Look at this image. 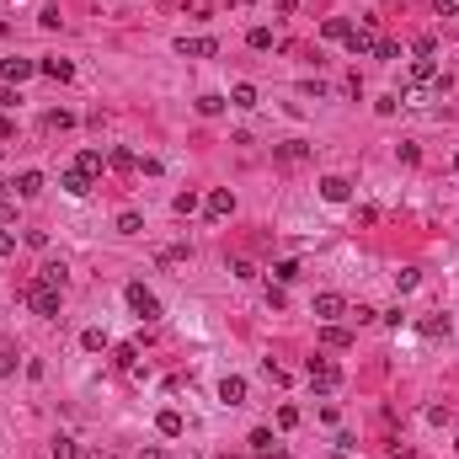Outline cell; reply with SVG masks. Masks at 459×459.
<instances>
[{"mask_svg": "<svg viewBox=\"0 0 459 459\" xmlns=\"http://www.w3.org/2000/svg\"><path fill=\"white\" fill-rule=\"evenodd\" d=\"M411 49H417V59H433V49H438V37H427V32H422V37H417V43H411Z\"/></svg>", "mask_w": 459, "mask_h": 459, "instance_id": "836d02e7", "label": "cell"}, {"mask_svg": "<svg viewBox=\"0 0 459 459\" xmlns=\"http://www.w3.org/2000/svg\"><path fill=\"white\" fill-rule=\"evenodd\" d=\"M347 16H326V27H321V37H347Z\"/></svg>", "mask_w": 459, "mask_h": 459, "instance_id": "4dcf8cb0", "label": "cell"}, {"mask_svg": "<svg viewBox=\"0 0 459 459\" xmlns=\"http://www.w3.org/2000/svg\"><path fill=\"white\" fill-rule=\"evenodd\" d=\"M112 363H118V369H133V363H139V342H123V347H112Z\"/></svg>", "mask_w": 459, "mask_h": 459, "instance_id": "cb8c5ba5", "label": "cell"}, {"mask_svg": "<svg viewBox=\"0 0 459 459\" xmlns=\"http://www.w3.org/2000/svg\"><path fill=\"white\" fill-rule=\"evenodd\" d=\"M91 181H97V177H85L81 166H70V171H64V177H59V187H64V193H70V198H85V193H91Z\"/></svg>", "mask_w": 459, "mask_h": 459, "instance_id": "8fae6325", "label": "cell"}, {"mask_svg": "<svg viewBox=\"0 0 459 459\" xmlns=\"http://www.w3.org/2000/svg\"><path fill=\"white\" fill-rule=\"evenodd\" d=\"M321 347L347 352V347H352V331H347V326H337V321H326V326H321Z\"/></svg>", "mask_w": 459, "mask_h": 459, "instance_id": "ba28073f", "label": "cell"}, {"mask_svg": "<svg viewBox=\"0 0 459 459\" xmlns=\"http://www.w3.org/2000/svg\"><path fill=\"white\" fill-rule=\"evenodd\" d=\"M433 11L438 16H459V6H454V0H433Z\"/></svg>", "mask_w": 459, "mask_h": 459, "instance_id": "b9f144b4", "label": "cell"}, {"mask_svg": "<svg viewBox=\"0 0 459 459\" xmlns=\"http://www.w3.org/2000/svg\"><path fill=\"white\" fill-rule=\"evenodd\" d=\"M37 22H43V27L54 32V27H59V6H43V11H37Z\"/></svg>", "mask_w": 459, "mask_h": 459, "instance_id": "74e56055", "label": "cell"}, {"mask_svg": "<svg viewBox=\"0 0 459 459\" xmlns=\"http://www.w3.org/2000/svg\"><path fill=\"white\" fill-rule=\"evenodd\" d=\"M417 283H422V273H417V267H400V273H395V294H411Z\"/></svg>", "mask_w": 459, "mask_h": 459, "instance_id": "484cf974", "label": "cell"}, {"mask_svg": "<svg viewBox=\"0 0 459 459\" xmlns=\"http://www.w3.org/2000/svg\"><path fill=\"white\" fill-rule=\"evenodd\" d=\"M454 177H459V155H454Z\"/></svg>", "mask_w": 459, "mask_h": 459, "instance_id": "f6af8a7d", "label": "cell"}, {"mask_svg": "<svg viewBox=\"0 0 459 459\" xmlns=\"http://www.w3.org/2000/svg\"><path fill=\"white\" fill-rule=\"evenodd\" d=\"M342 43H347L352 59H358V54H374V49H379V27H374V16H369V22H358V27H347V37H342Z\"/></svg>", "mask_w": 459, "mask_h": 459, "instance_id": "7a4b0ae2", "label": "cell"}, {"mask_svg": "<svg viewBox=\"0 0 459 459\" xmlns=\"http://www.w3.org/2000/svg\"><path fill=\"white\" fill-rule=\"evenodd\" d=\"M139 459H171V454H166V448H145Z\"/></svg>", "mask_w": 459, "mask_h": 459, "instance_id": "ee69618b", "label": "cell"}, {"mask_svg": "<svg viewBox=\"0 0 459 459\" xmlns=\"http://www.w3.org/2000/svg\"><path fill=\"white\" fill-rule=\"evenodd\" d=\"M374 59H400V43H390V37H379V49H374Z\"/></svg>", "mask_w": 459, "mask_h": 459, "instance_id": "d590c367", "label": "cell"}, {"mask_svg": "<svg viewBox=\"0 0 459 459\" xmlns=\"http://www.w3.org/2000/svg\"><path fill=\"white\" fill-rule=\"evenodd\" d=\"M230 107L251 112V107H256V85H235V91H230Z\"/></svg>", "mask_w": 459, "mask_h": 459, "instance_id": "7402d4cb", "label": "cell"}, {"mask_svg": "<svg viewBox=\"0 0 459 459\" xmlns=\"http://www.w3.org/2000/svg\"><path fill=\"white\" fill-rule=\"evenodd\" d=\"M59 294H64V289H54V283H43V278L27 283V304H32L43 321H59Z\"/></svg>", "mask_w": 459, "mask_h": 459, "instance_id": "6da1fadb", "label": "cell"}, {"mask_svg": "<svg viewBox=\"0 0 459 459\" xmlns=\"http://www.w3.org/2000/svg\"><path fill=\"white\" fill-rule=\"evenodd\" d=\"M139 230H145V219L133 214V208H123L118 214V235H139Z\"/></svg>", "mask_w": 459, "mask_h": 459, "instance_id": "4316f807", "label": "cell"}, {"mask_svg": "<svg viewBox=\"0 0 459 459\" xmlns=\"http://www.w3.org/2000/svg\"><path fill=\"white\" fill-rule=\"evenodd\" d=\"M225 102H230V97H198V112H203V118H219V112H225Z\"/></svg>", "mask_w": 459, "mask_h": 459, "instance_id": "1f68e13d", "label": "cell"}, {"mask_svg": "<svg viewBox=\"0 0 459 459\" xmlns=\"http://www.w3.org/2000/svg\"><path fill=\"white\" fill-rule=\"evenodd\" d=\"M0 256H16V235L11 230H0Z\"/></svg>", "mask_w": 459, "mask_h": 459, "instance_id": "60d3db41", "label": "cell"}, {"mask_svg": "<svg viewBox=\"0 0 459 459\" xmlns=\"http://www.w3.org/2000/svg\"><path fill=\"white\" fill-rule=\"evenodd\" d=\"M75 166H81L85 177H102V166H107V155H102V150H81V160H75Z\"/></svg>", "mask_w": 459, "mask_h": 459, "instance_id": "ffe728a7", "label": "cell"}, {"mask_svg": "<svg viewBox=\"0 0 459 459\" xmlns=\"http://www.w3.org/2000/svg\"><path fill=\"white\" fill-rule=\"evenodd\" d=\"M315 315H321V321H342V315H347V299H342V294H315Z\"/></svg>", "mask_w": 459, "mask_h": 459, "instance_id": "30bf717a", "label": "cell"}, {"mask_svg": "<svg viewBox=\"0 0 459 459\" xmlns=\"http://www.w3.org/2000/svg\"><path fill=\"white\" fill-rule=\"evenodd\" d=\"M246 43H251L256 54H267V49H273V32H267V27H251V32H246Z\"/></svg>", "mask_w": 459, "mask_h": 459, "instance_id": "f546056e", "label": "cell"}, {"mask_svg": "<svg viewBox=\"0 0 459 459\" xmlns=\"http://www.w3.org/2000/svg\"><path fill=\"white\" fill-rule=\"evenodd\" d=\"M37 75H49V81H75V64L70 59H37Z\"/></svg>", "mask_w": 459, "mask_h": 459, "instance_id": "5bb4252c", "label": "cell"}, {"mask_svg": "<svg viewBox=\"0 0 459 459\" xmlns=\"http://www.w3.org/2000/svg\"><path fill=\"white\" fill-rule=\"evenodd\" d=\"M123 299H129V310L139 315V321H160V299L145 289V283H129V289H123Z\"/></svg>", "mask_w": 459, "mask_h": 459, "instance_id": "3957f363", "label": "cell"}, {"mask_svg": "<svg viewBox=\"0 0 459 459\" xmlns=\"http://www.w3.org/2000/svg\"><path fill=\"white\" fill-rule=\"evenodd\" d=\"M273 155H278V166H299V160L310 155V145H299V139H289V145H278Z\"/></svg>", "mask_w": 459, "mask_h": 459, "instance_id": "e0dca14e", "label": "cell"}, {"mask_svg": "<svg viewBox=\"0 0 459 459\" xmlns=\"http://www.w3.org/2000/svg\"><path fill=\"white\" fill-rule=\"evenodd\" d=\"M454 448H459V438H454Z\"/></svg>", "mask_w": 459, "mask_h": 459, "instance_id": "bcb514c9", "label": "cell"}, {"mask_svg": "<svg viewBox=\"0 0 459 459\" xmlns=\"http://www.w3.org/2000/svg\"><path fill=\"white\" fill-rule=\"evenodd\" d=\"M422 331H427V337H448V315H433Z\"/></svg>", "mask_w": 459, "mask_h": 459, "instance_id": "8d00e7d4", "label": "cell"}, {"mask_svg": "<svg viewBox=\"0 0 459 459\" xmlns=\"http://www.w3.org/2000/svg\"><path fill=\"white\" fill-rule=\"evenodd\" d=\"M107 166L129 177V171H139V155H133V150H107Z\"/></svg>", "mask_w": 459, "mask_h": 459, "instance_id": "ac0fdd59", "label": "cell"}, {"mask_svg": "<svg viewBox=\"0 0 459 459\" xmlns=\"http://www.w3.org/2000/svg\"><path fill=\"white\" fill-rule=\"evenodd\" d=\"M6 374H16V352H11V347L0 352V379H6Z\"/></svg>", "mask_w": 459, "mask_h": 459, "instance_id": "ab89813d", "label": "cell"}, {"mask_svg": "<svg viewBox=\"0 0 459 459\" xmlns=\"http://www.w3.org/2000/svg\"><path fill=\"white\" fill-rule=\"evenodd\" d=\"M347 193H352L347 177H326V181H321V198H326V203H347Z\"/></svg>", "mask_w": 459, "mask_h": 459, "instance_id": "4fadbf2b", "label": "cell"}, {"mask_svg": "<svg viewBox=\"0 0 459 459\" xmlns=\"http://www.w3.org/2000/svg\"><path fill=\"white\" fill-rule=\"evenodd\" d=\"M273 278H278V283H294V278H299V262H294V256H289V262H278V267H273Z\"/></svg>", "mask_w": 459, "mask_h": 459, "instance_id": "d6a6232c", "label": "cell"}, {"mask_svg": "<svg viewBox=\"0 0 459 459\" xmlns=\"http://www.w3.org/2000/svg\"><path fill=\"white\" fill-rule=\"evenodd\" d=\"M304 379H310V390H321V395H331V390L342 385V369H337L331 358H310V374H304Z\"/></svg>", "mask_w": 459, "mask_h": 459, "instance_id": "277c9868", "label": "cell"}, {"mask_svg": "<svg viewBox=\"0 0 459 459\" xmlns=\"http://www.w3.org/2000/svg\"><path fill=\"white\" fill-rule=\"evenodd\" d=\"M171 208L187 219V214H198V208H203V198H198V193H177V203H171Z\"/></svg>", "mask_w": 459, "mask_h": 459, "instance_id": "f1b7e54d", "label": "cell"}, {"mask_svg": "<svg viewBox=\"0 0 459 459\" xmlns=\"http://www.w3.org/2000/svg\"><path fill=\"white\" fill-rule=\"evenodd\" d=\"M11 187H16V198H37V193H43V171H22Z\"/></svg>", "mask_w": 459, "mask_h": 459, "instance_id": "9a60e30c", "label": "cell"}, {"mask_svg": "<svg viewBox=\"0 0 459 459\" xmlns=\"http://www.w3.org/2000/svg\"><path fill=\"white\" fill-rule=\"evenodd\" d=\"M390 459H417V454H411L406 443H390Z\"/></svg>", "mask_w": 459, "mask_h": 459, "instance_id": "7bdbcfd3", "label": "cell"}, {"mask_svg": "<svg viewBox=\"0 0 459 459\" xmlns=\"http://www.w3.org/2000/svg\"><path fill=\"white\" fill-rule=\"evenodd\" d=\"M49 459H81V443H75V438H54Z\"/></svg>", "mask_w": 459, "mask_h": 459, "instance_id": "d4e9b609", "label": "cell"}, {"mask_svg": "<svg viewBox=\"0 0 459 459\" xmlns=\"http://www.w3.org/2000/svg\"><path fill=\"white\" fill-rule=\"evenodd\" d=\"M203 208H208V219H230L235 214V193H230V187H214V193L203 198Z\"/></svg>", "mask_w": 459, "mask_h": 459, "instance_id": "8992f818", "label": "cell"}, {"mask_svg": "<svg viewBox=\"0 0 459 459\" xmlns=\"http://www.w3.org/2000/svg\"><path fill=\"white\" fill-rule=\"evenodd\" d=\"M27 75H37V59H0V81L6 85H22Z\"/></svg>", "mask_w": 459, "mask_h": 459, "instance_id": "5b68a950", "label": "cell"}, {"mask_svg": "<svg viewBox=\"0 0 459 459\" xmlns=\"http://www.w3.org/2000/svg\"><path fill=\"white\" fill-rule=\"evenodd\" d=\"M43 129L49 133H64V129H75V112H64V107H54L49 118H43Z\"/></svg>", "mask_w": 459, "mask_h": 459, "instance_id": "44dd1931", "label": "cell"}, {"mask_svg": "<svg viewBox=\"0 0 459 459\" xmlns=\"http://www.w3.org/2000/svg\"><path fill=\"white\" fill-rule=\"evenodd\" d=\"M81 347H85V352H107V331H102V326H91V331L81 337Z\"/></svg>", "mask_w": 459, "mask_h": 459, "instance_id": "83f0119b", "label": "cell"}, {"mask_svg": "<svg viewBox=\"0 0 459 459\" xmlns=\"http://www.w3.org/2000/svg\"><path fill=\"white\" fill-rule=\"evenodd\" d=\"M0 187H6V181H0Z\"/></svg>", "mask_w": 459, "mask_h": 459, "instance_id": "7dc6e473", "label": "cell"}, {"mask_svg": "<svg viewBox=\"0 0 459 459\" xmlns=\"http://www.w3.org/2000/svg\"><path fill=\"white\" fill-rule=\"evenodd\" d=\"M177 54L181 59H208V54H219L214 37H177Z\"/></svg>", "mask_w": 459, "mask_h": 459, "instance_id": "52a82bcc", "label": "cell"}, {"mask_svg": "<svg viewBox=\"0 0 459 459\" xmlns=\"http://www.w3.org/2000/svg\"><path fill=\"white\" fill-rule=\"evenodd\" d=\"M64 273H70L64 262H43V267H37V278H43V283H54V289H64Z\"/></svg>", "mask_w": 459, "mask_h": 459, "instance_id": "603a6c76", "label": "cell"}, {"mask_svg": "<svg viewBox=\"0 0 459 459\" xmlns=\"http://www.w3.org/2000/svg\"><path fill=\"white\" fill-rule=\"evenodd\" d=\"M155 427H160V438H181V427H187V422H181V411H160Z\"/></svg>", "mask_w": 459, "mask_h": 459, "instance_id": "d6986e66", "label": "cell"}, {"mask_svg": "<svg viewBox=\"0 0 459 459\" xmlns=\"http://www.w3.org/2000/svg\"><path fill=\"white\" fill-rule=\"evenodd\" d=\"M11 219H16V198L0 193V225H11Z\"/></svg>", "mask_w": 459, "mask_h": 459, "instance_id": "e575fe53", "label": "cell"}, {"mask_svg": "<svg viewBox=\"0 0 459 459\" xmlns=\"http://www.w3.org/2000/svg\"><path fill=\"white\" fill-rule=\"evenodd\" d=\"M438 81H443V75H438L433 59H417V64H411V85H438Z\"/></svg>", "mask_w": 459, "mask_h": 459, "instance_id": "2e32d148", "label": "cell"}, {"mask_svg": "<svg viewBox=\"0 0 459 459\" xmlns=\"http://www.w3.org/2000/svg\"><path fill=\"white\" fill-rule=\"evenodd\" d=\"M278 427H299V411H294V406H278Z\"/></svg>", "mask_w": 459, "mask_h": 459, "instance_id": "f35d334b", "label": "cell"}, {"mask_svg": "<svg viewBox=\"0 0 459 459\" xmlns=\"http://www.w3.org/2000/svg\"><path fill=\"white\" fill-rule=\"evenodd\" d=\"M219 400H225V406H241V400H246V379L225 374V379H219Z\"/></svg>", "mask_w": 459, "mask_h": 459, "instance_id": "7c38bea8", "label": "cell"}, {"mask_svg": "<svg viewBox=\"0 0 459 459\" xmlns=\"http://www.w3.org/2000/svg\"><path fill=\"white\" fill-rule=\"evenodd\" d=\"M251 448H256V459H289V448L273 443V433H267V427H256V433H251Z\"/></svg>", "mask_w": 459, "mask_h": 459, "instance_id": "9c48e42d", "label": "cell"}]
</instances>
